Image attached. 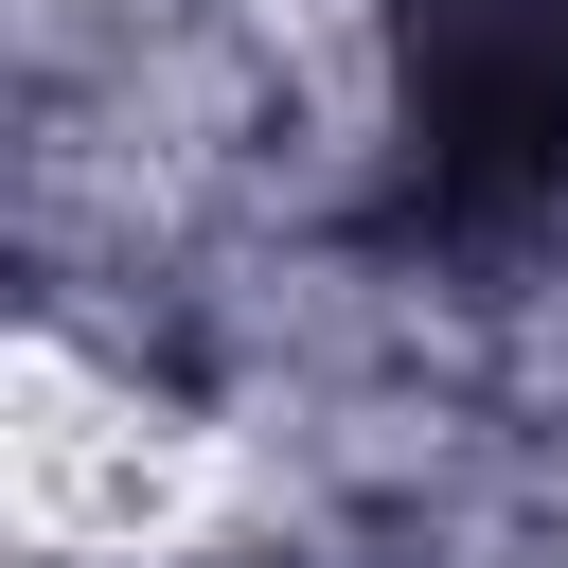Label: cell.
I'll return each mask as SVG.
<instances>
[{
  "label": "cell",
  "instance_id": "1",
  "mask_svg": "<svg viewBox=\"0 0 568 568\" xmlns=\"http://www.w3.org/2000/svg\"><path fill=\"white\" fill-rule=\"evenodd\" d=\"M408 124L444 231L568 195V0H408Z\"/></svg>",
  "mask_w": 568,
  "mask_h": 568
}]
</instances>
